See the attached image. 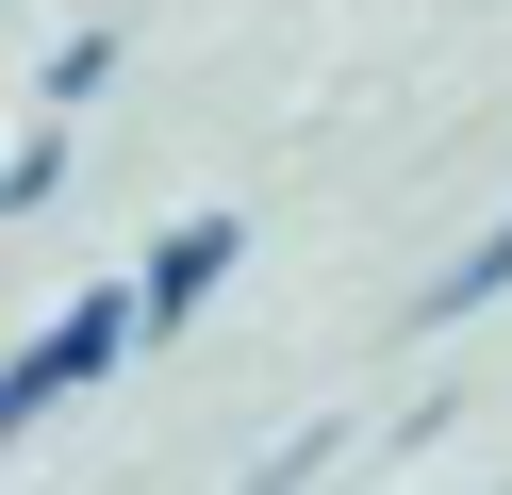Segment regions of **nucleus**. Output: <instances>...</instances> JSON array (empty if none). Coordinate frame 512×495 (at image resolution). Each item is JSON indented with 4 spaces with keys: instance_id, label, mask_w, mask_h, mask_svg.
<instances>
[{
    "instance_id": "nucleus-1",
    "label": "nucleus",
    "mask_w": 512,
    "mask_h": 495,
    "mask_svg": "<svg viewBox=\"0 0 512 495\" xmlns=\"http://www.w3.org/2000/svg\"><path fill=\"white\" fill-rule=\"evenodd\" d=\"M116 347H133V281H83L67 314L34 330V347L0 363V446H17V429H50V413H67L83 380H116Z\"/></svg>"
},
{
    "instance_id": "nucleus-2",
    "label": "nucleus",
    "mask_w": 512,
    "mask_h": 495,
    "mask_svg": "<svg viewBox=\"0 0 512 495\" xmlns=\"http://www.w3.org/2000/svg\"><path fill=\"white\" fill-rule=\"evenodd\" d=\"M232 248H248L232 215H182L166 248H149V281H133V330H182V314H199L215 281H232Z\"/></svg>"
},
{
    "instance_id": "nucleus-3",
    "label": "nucleus",
    "mask_w": 512,
    "mask_h": 495,
    "mask_svg": "<svg viewBox=\"0 0 512 495\" xmlns=\"http://www.w3.org/2000/svg\"><path fill=\"white\" fill-rule=\"evenodd\" d=\"M479 297H512V215H496V231H479V248H463V264H446V281H430V297H413V314H479Z\"/></svg>"
}]
</instances>
